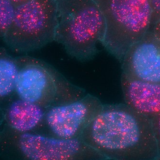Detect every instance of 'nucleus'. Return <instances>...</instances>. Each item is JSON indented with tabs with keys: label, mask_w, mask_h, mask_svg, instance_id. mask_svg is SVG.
<instances>
[{
	"label": "nucleus",
	"mask_w": 160,
	"mask_h": 160,
	"mask_svg": "<svg viewBox=\"0 0 160 160\" xmlns=\"http://www.w3.org/2000/svg\"><path fill=\"white\" fill-rule=\"evenodd\" d=\"M79 139L106 160L158 158L151 119L126 104H103Z\"/></svg>",
	"instance_id": "f257e3e1"
},
{
	"label": "nucleus",
	"mask_w": 160,
	"mask_h": 160,
	"mask_svg": "<svg viewBox=\"0 0 160 160\" xmlns=\"http://www.w3.org/2000/svg\"><path fill=\"white\" fill-rule=\"evenodd\" d=\"M55 41L81 62L94 57L105 33L103 14L96 0H56Z\"/></svg>",
	"instance_id": "f03ea898"
},
{
	"label": "nucleus",
	"mask_w": 160,
	"mask_h": 160,
	"mask_svg": "<svg viewBox=\"0 0 160 160\" xmlns=\"http://www.w3.org/2000/svg\"><path fill=\"white\" fill-rule=\"evenodd\" d=\"M15 92L19 98L45 109L78 100L84 90L70 83L49 64L29 56L16 57Z\"/></svg>",
	"instance_id": "7ed1b4c3"
},
{
	"label": "nucleus",
	"mask_w": 160,
	"mask_h": 160,
	"mask_svg": "<svg viewBox=\"0 0 160 160\" xmlns=\"http://www.w3.org/2000/svg\"><path fill=\"white\" fill-rule=\"evenodd\" d=\"M103 14L105 33L101 43L118 59L151 26L149 0H96Z\"/></svg>",
	"instance_id": "20e7f679"
},
{
	"label": "nucleus",
	"mask_w": 160,
	"mask_h": 160,
	"mask_svg": "<svg viewBox=\"0 0 160 160\" xmlns=\"http://www.w3.org/2000/svg\"><path fill=\"white\" fill-rule=\"evenodd\" d=\"M56 0H31L16 7L3 40L16 53L37 50L54 40Z\"/></svg>",
	"instance_id": "39448f33"
},
{
	"label": "nucleus",
	"mask_w": 160,
	"mask_h": 160,
	"mask_svg": "<svg viewBox=\"0 0 160 160\" xmlns=\"http://www.w3.org/2000/svg\"><path fill=\"white\" fill-rule=\"evenodd\" d=\"M13 132V146L26 160H106L79 138L65 139L34 132Z\"/></svg>",
	"instance_id": "423d86ee"
},
{
	"label": "nucleus",
	"mask_w": 160,
	"mask_h": 160,
	"mask_svg": "<svg viewBox=\"0 0 160 160\" xmlns=\"http://www.w3.org/2000/svg\"><path fill=\"white\" fill-rule=\"evenodd\" d=\"M103 105L98 98L88 94L73 102L48 108L44 122L53 136L79 139Z\"/></svg>",
	"instance_id": "0eeeda50"
},
{
	"label": "nucleus",
	"mask_w": 160,
	"mask_h": 160,
	"mask_svg": "<svg viewBox=\"0 0 160 160\" xmlns=\"http://www.w3.org/2000/svg\"><path fill=\"white\" fill-rule=\"evenodd\" d=\"M123 74L130 77L160 83V40L148 31L127 51L122 59Z\"/></svg>",
	"instance_id": "6e6552de"
},
{
	"label": "nucleus",
	"mask_w": 160,
	"mask_h": 160,
	"mask_svg": "<svg viewBox=\"0 0 160 160\" xmlns=\"http://www.w3.org/2000/svg\"><path fill=\"white\" fill-rule=\"evenodd\" d=\"M121 85L126 104L150 119L160 113V83L148 82L122 73Z\"/></svg>",
	"instance_id": "1a4fd4ad"
},
{
	"label": "nucleus",
	"mask_w": 160,
	"mask_h": 160,
	"mask_svg": "<svg viewBox=\"0 0 160 160\" xmlns=\"http://www.w3.org/2000/svg\"><path fill=\"white\" fill-rule=\"evenodd\" d=\"M46 109L19 98L12 102L3 113V119L13 131L34 132L44 122Z\"/></svg>",
	"instance_id": "9d476101"
},
{
	"label": "nucleus",
	"mask_w": 160,
	"mask_h": 160,
	"mask_svg": "<svg viewBox=\"0 0 160 160\" xmlns=\"http://www.w3.org/2000/svg\"><path fill=\"white\" fill-rule=\"evenodd\" d=\"M18 73L16 57L10 55L6 49L0 48V103L15 92Z\"/></svg>",
	"instance_id": "9b49d317"
},
{
	"label": "nucleus",
	"mask_w": 160,
	"mask_h": 160,
	"mask_svg": "<svg viewBox=\"0 0 160 160\" xmlns=\"http://www.w3.org/2000/svg\"><path fill=\"white\" fill-rule=\"evenodd\" d=\"M16 8L8 0H0V39H3L8 30Z\"/></svg>",
	"instance_id": "f8f14e48"
},
{
	"label": "nucleus",
	"mask_w": 160,
	"mask_h": 160,
	"mask_svg": "<svg viewBox=\"0 0 160 160\" xmlns=\"http://www.w3.org/2000/svg\"><path fill=\"white\" fill-rule=\"evenodd\" d=\"M151 10V26L160 20V0H149Z\"/></svg>",
	"instance_id": "ddd939ff"
},
{
	"label": "nucleus",
	"mask_w": 160,
	"mask_h": 160,
	"mask_svg": "<svg viewBox=\"0 0 160 160\" xmlns=\"http://www.w3.org/2000/svg\"><path fill=\"white\" fill-rule=\"evenodd\" d=\"M158 147V158L160 159V113L151 119Z\"/></svg>",
	"instance_id": "4468645a"
},
{
	"label": "nucleus",
	"mask_w": 160,
	"mask_h": 160,
	"mask_svg": "<svg viewBox=\"0 0 160 160\" xmlns=\"http://www.w3.org/2000/svg\"><path fill=\"white\" fill-rule=\"evenodd\" d=\"M152 31L155 36L160 40V20L153 26Z\"/></svg>",
	"instance_id": "2eb2a0df"
},
{
	"label": "nucleus",
	"mask_w": 160,
	"mask_h": 160,
	"mask_svg": "<svg viewBox=\"0 0 160 160\" xmlns=\"http://www.w3.org/2000/svg\"><path fill=\"white\" fill-rule=\"evenodd\" d=\"M16 7L22 5L31 0H8Z\"/></svg>",
	"instance_id": "dca6fc26"
},
{
	"label": "nucleus",
	"mask_w": 160,
	"mask_h": 160,
	"mask_svg": "<svg viewBox=\"0 0 160 160\" xmlns=\"http://www.w3.org/2000/svg\"><path fill=\"white\" fill-rule=\"evenodd\" d=\"M3 119V112L0 107V123L1 122L2 119Z\"/></svg>",
	"instance_id": "f3484780"
}]
</instances>
